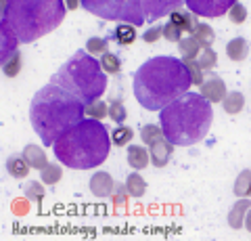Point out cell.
Masks as SVG:
<instances>
[{
	"instance_id": "6da1fadb",
	"label": "cell",
	"mask_w": 251,
	"mask_h": 241,
	"mask_svg": "<svg viewBox=\"0 0 251 241\" xmlns=\"http://www.w3.org/2000/svg\"><path fill=\"white\" fill-rule=\"evenodd\" d=\"M191 74L186 63L176 57H153L134 74V97L149 111H161L166 105L191 88Z\"/></svg>"
},
{
	"instance_id": "7a4b0ae2",
	"label": "cell",
	"mask_w": 251,
	"mask_h": 241,
	"mask_svg": "<svg viewBox=\"0 0 251 241\" xmlns=\"http://www.w3.org/2000/svg\"><path fill=\"white\" fill-rule=\"evenodd\" d=\"M86 115V103L59 84H46L31 99L29 120L44 147H52L54 141Z\"/></svg>"
},
{
	"instance_id": "3957f363",
	"label": "cell",
	"mask_w": 251,
	"mask_h": 241,
	"mask_svg": "<svg viewBox=\"0 0 251 241\" xmlns=\"http://www.w3.org/2000/svg\"><path fill=\"white\" fill-rule=\"evenodd\" d=\"M111 134L100 120H82L54 141L52 151L59 164L74 170H92L105 164L111 149Z\"/></svg>"
},
{
	"instance_id": "277c9868",
	"label": "cell",
	"mask_w": 251,
	"mask_h": 241,
	"mask_svg": "<svg viewBox=\"0 0 251 241\" xmlns=\"http://www.w3.org/2000/svg\"><path fill=\"white\" fill-rule=\"evenodd\" d=\"M214 122L211 103L199 92H184L159 111V124L168 141L178 147L197 145L207 136Z\"/></svg>"
},
{
	"instance_id": "5b68a950",
	"label": "cell",
	"mask_w": 251,
	"mask_h": 241,
	"mask_svg": "<svg viewBox=\"0 0 251 241\" xmlns=\"http://www.w3.org/2000/svg\"><path fill=\"white\" fill-rule=\"evenodd\" d=\"M67 13L65 0H9L2 19L21 42H34L57 29Z\"/></svg>"
},
{
	"instance_id": "8992f818",
	"label": "cell",
	"mask_w": 251,
	"mask_h": 241,
	"mask_svg": "<svg viewBox=\"0 0 251 241\" xmlns=\"http://www.w3.org/2000/svg\"><path fill=\"white\" fill-rule=\"evenodd\" d=\"M50 82L69 90L84 103H90L103 97L107 88V72L88 51H75V55L69 57L67 63H63L50 78Z\"/></svg>"
},
{
	"instance_id": "52a82bcc",
	"label": "cell",
	"mask_w": 251,
	"mask_h": 241,
	"mask_svg": "<svg viewBox=\"0 0 251 241\" xmlns=\"http://www.w3.org/2000/svg\"><path fill=\"white\" fill-rule=\"evenodd\" d=\"M82 6L107 21L134 23L136 27L147 21L143 15V0H82Z\"/></svg>"
},
{
	"instance_id": "ba28073f",
	"label": "cell",
	"mask_w": 251,
	"mask_h": 241,
	"mask_svg": "<svg viewBox=\"0 0 251 241\" xmlns=\"http://www.w3.org/2000/svg\"><path fill=\"white\" fill-rule=\"evenodd\" d=\"M239 0H186L188 11H193L197 17H222L230 11V6Z\"/></svg>"
},
{
	"instance_id": "9c48e42d",
	"label": "cell",
	"mask_w": 251,
	"mask_h": 241,
	"mask_svg": "<svg viewBox=\"0 0 251 241\" xmlns=\"http://www.w3.org/2000/svg\"><path fill=\"white\" fill-rule=\"evenodd\" d=\"M182 4H186V0H143V11L147 21H157L178 11Z\"/></svg>"
},
{
	"instance_id": "30bf717a",
	"label": "cell",
	"mask_w": 251,
	"mask_h": 241,
	"mask_svg": "<svg viewBox=\"0 0 251 241\" xmlns=\"http://www.w3.org/2000/svg\"><path fill=\"white\" fill-rule=\"evenodd\" d=\"M90 191H92V195L94 197H99V199H107V197H111L113 195V191H115V183H113V176L105 172V170H99V172H94L92 178H90Z\"/></svg>"
},
{
	"instance_id": "8fae6325",
	"label": "cell",
	"mask_w": 251,
	"mask_h": 241,
	"mask_svg": "<svg viewBox=\"0 0 251 241\" xmlns=\"http://www.w3.org/2000/svg\"><path fill=\"white\" fill-rule=\"evenodd\" d=\"M199 92L209 101L211 105H214V103H222L224 97L228 95V92H226L224 80H222V78H218V76L205 78V82H203L201 86H199Z\"/></svg>"
},
{
	"instance_id": "7c38bea8",
	"label": "cell",
	"mask_w": 251,
	"mask_h": 241,
	"mask_svg": "<svg viewBox=\"0 0 251 241\" xmlns=\"http://www.w3.org/2000/svg\"><path fill=\"white\" fill-rule=\"evenodd\" d=\"M149 153H151V164L155 168H166L172 153H174V143L168 141V138H161V141L151 145V151Z\"/></svg>"
},
{
	"instance_id": "4fadbf2b",
	"label": "cell",
	"mask_w": 251,
	"mask_h": 241,
	"mask_svg": "<svg viewBox=\"0 0 251 241\" xmlns=\"http://www.w3.org/2000/svg\"><path fill=\"white\" fill-rule=\"evenodd\" d=\"M249 208H251V201L249 197H239L237 199V204H234L230 208V212H228V227L230 229H243V224H245V218H247V212H249Z\"/></svg>"
},
{
	"instance_id": "5bb4252c",
	"label": "cell",
	"mask_w": 251,
	"mask_h": 241,
	"mask_svg": "<svg viewBox=\"0 0 251 241\" xmlns=\"http://www.w3.org/2000/svg\"><path fill=\"white\" fill-rule=\"evenodd\" d=\"M0 36H2V49H0V63H4L9 57H13L15 55V51H19L17 49V44L21 42L19 38H17V34L13 32V29L6 26V23H0Z\"/></svg>"
},
{
	"instance_id": "9a60e30c",
	"label": "cell",
	"mask_w": 251,
	"mask_h": 241,
	"mask_svg": "<svg viewBox=\"0 0 251 241\" xmlns=\"http://www.w3.org/2000/svg\"><path fill=\"white\" fill-rule=\"evenodd\" d=\"M4 168H6V172H9L13 178H27V174H29V170H31V166H29V161L25 160V155H19V153H13V155H9L6 158V164H4Z\"/></svg>"
},
{
	"instance_id": "2e32d148",
	"label": "cell",
	"mask_w": 251,
	"mask_h": 241,
	"mask_svg": "<svg viewBox=\"0 0 251 241\" xmlns=\"http://www.w3.org/2000/svg\"><path fill=\"white\" fill-rule=\"evenodd\" d=\"M126 158H128V166L132 170H145L149 166V160H151V153L143 145H130L126 151Z\"/></svg>"
},
{
	"instance_id": "e0dca14e",
	"label": "cell",
	"mask_w": 251,
	"mask_h": 241,
	"mask_svg": "<svg viewBox=\"0 0 251 241\" xmlns=\"http://www.w3.org/2000/svg\"><path fill=\"white\" fill-rule=\"evenodd\" d=\"M226 55H228L230 61H237V63L239 61H245L247 55H249V42L241 36L232 38V40L226 44Z\"/></svg>"
},
{
	"instance_id": "ac0fdd59",
	"label": "cell",
	"mask_w": 251,
	"mask_h": 241,
	"mask_svg": "<svg viewBox=\"0 0 251 241\" xmlns=\"http://www.w3.org/2000/svg\"><path fill=\"white\" fill-rule=\"evenodd\" d=\"M170 21L172 23H176V26L182 29V32H188V34H193L195 32V27H197V15H195L193 11L191 13H186V11H174L170 15Z\"/></svg>"
},
{
	"instance_id": "d6986e66",
	"label": "cell",
	"mask_w": 251,
	"mask_h": 241,
	"mask_svg": "<svg viewBox=\"0 0 251 241\" xmlns=\"http://www.w3.org/2000/svg\"><path fill=\"white\" fill-rule=\"evenodd\" d=\"M23 155H25V160L29 161V166L36 168V170H42L46 164H49L46 151L42 149V147H38V145H25V149H23Z\"/></svg>"
},
{
	"instance_id": "ffe728a7",
	"label": "cell",
	"mask_w": 251,
	"mask_h": 241,
	"mask_svg": "<svg viewBox=\"0 0 251 241\" xmlns=\"http://www.w3.org/2000/svg\"><path fill=\"white\" fill-rule=\"evenodd\" d=\"M203 46L197 42V38H195L193 34L188 38H182V40L178 42V51H180V57H182V61H188V59H197L199 53H201Z\"/></svg>"
},
{
	"instance_id": "44dd1931",
	"label": "cell",
	"mask_w": 251,
	"mask_h": 241,
	"mask_svg": "<svg viewBox=\"0 0 251 241\" xmlns=\"http://www.w3.org/2000/svg\"><path fill=\"white\" fill-rule=\"evenodd\" d=\"M136 26L134 23H120V26L115 27V32H113V40L117 44H122V46H130L132 42L136 40Z\"/></svg>"
},
{
	"instance_id": "7402d4cb",
	"label": "cell",
	"mask_w": 251,
	"mask_h": 241,
	"mask_svg": "<svg viewBox=\"0 0 251 241\" xmlns=\"http://www.w3.org/2000/svg\"><path fill=\"white\" fill-rule=\"evenodd\" d=\"M222 107H224V113H228V115L241 113L243 107H245V97H243V92H239V90L228 92L222 101Z\"/></svg>"
},
{
	"instance_id": "603a6c76",
	"label": "cell",
	"mask_w": 251,
	"mask_h": 241,
	"mask_svg": "<svg viewBox=\"0 0 251 241\" xmlns=\"http://www.w3.org/2000/svg\"><path fill=\"white\" fill-rule=\"evenodd\" d=\"M145 191H147L145 178L138 174V170H134V172L126 178V193H128L130 197H143Z\"/></svg>"
},
{
	"instance_id": "cb8c5ba5",
	"label": "cell",
	"mask_w": 251,
	"mask_h": 241,
	"mask_svg": "<svg viewBox=\"0 0 251 241\" xmlns=\"http://www.w3.org/2000/svg\"><path fill=\"white\" fill-rule=\"evenodd\" d=\"M232 191H234L237 197H251V170H243V172H239Z\"/></svg>"
},
{
	"instance_id": "d4e9b609",
	"label": "cell",
	"mask_w": 251,
	"mask_h": 241,
	"mask_svg": "<svg viewBox=\"0 0 251 241\" xmlns=\"http://www.w3.org/2000/svg\"><path fill=\"white\" fill-rule=\"evenodd\" d=\"M140 138H143V143L147 147L155 145L157 141H161V138H166V134H163V128L161 124L157 126V124H147V126H143V130H140Z\"/></svg>"
},
{
	"instance_id": "484cf974",
	"label": "cell",
	"mask_w": 251,
	"mask_h": 241,
	"mask_svg": "<svg viewBox=\"0 0 251 241\" xmlns=\"http://www.w3.org/2000/svg\"><path fill=\"white\" fill-rule=\"evenodd\" d=\"M21 67H23V55H21V51H15V55L2 63V74L6 78H17Z\"/></svg>"
},
{
	"instance_id": "4316f807",
	"label": "cell",
	"mask_w": 251,
	"mask_h": 241,
	"mask_svg": "<svg viewBox=\"0 0 251 241\" xmlns=\"http://www.w3.org/2000/svg\"><path fill=\"white\" fill-rule=\"evenodd\" d=\"M195 61L201 65L203 72H211V69L218 65V55H216V51L211 49V46H203L201 53H199V57Z\"/></svg>"
},
{
	"instance_id": "83f0119b",
	"label": "cell",
	"mask_w": 251,
	"mask_h": 241,
	"mask_svg": "<svg viewBox=\"0 0 251 241\" xmlns=\"http://www.w3.org/2000/svg\"><path fill=\"white\" fill-rule=\"evenodd\" d=\"M61 178H63V168L57 166V164H46V166L40 170V181H42L44 185H49V187L57 185Z\"/></svg>"
},
{
	"instance_id": "f1b7e54d",
	"label": "cell",
	"mask_w": 251,
	"mask_h": 241,
	"mask_svg": "<svg viewBox=\"0 0 251 241\" xmlns=\"http://www.w3.org/2000/svg\"><path fill=\"white\" fill-rule=\"evenodd\" d=\"M86 115L92 120H105L109 115V105L100 99H94L90 103H86Z\"/></svg>"
},
{
	"instance_id": "f546056e",
	"label": "cell",
	"mask_w": 251,
	"mask_h": 241,
	"mask_svg": "<svg viewBox=\"0 0 251 241\" xmlns=\"http://www.w3.org/2000/svg\"><path fill=\"white\" fill-rule=\"evenodd\" d=\"M132 138H134V130L130 126H122V124H117V128L111 130V141L115 147H126Z\"/></svg>"
},
{
	"instance_id": "4dcf8cb0",
	"label": "cell",
	"mask_w": 251,
	"mask_h": 241,
	"mask_svg": "<svg viewBox=\"0 0 251 241\" xmlns=\"http://www.w3.org/2000/svg\"><path fill=\"white\" fill-rule=\"evenodd\" d=\"M193 36L197 38V42L201 46H211V44H214V40H216V32L207 26V23H197V27H195Z\"/></svg>"
},
{
	"instance_id": "1f68e13d",
	"label": "cell",
	"mask_w": 251,
	"mask_h": 241,
	"mask_svg": "<svg viewBox=\"0 0 251 241\" xmlns=\"http://www.w3.org/2000/svg\"><path fill=\"white\" fill-rule=\"evenodd\" d=\"M44 183H38V181H29L25 183V187H23V193H25V199H31L36 201L38 206H42L44 201Z\"/></svg>"
},
{
	"instance_id": "d6a6232c",
	"label": "cell",
	"mask_w": 251,
	"mask_h": 241,
	"mask_svg": "<svg viewBox=\"0 0 251 241\" xmlns=\"http://www.w3.org/2000/svg\"><path fill=\"white\" fill-rule=\"evenodd\" d=\"M100 65H103V69L109 74V76H115L122 72V59L115 55V53H105V55H100Z\"/></svg>"
},
{
	"instance_id": "836d02e7",
	"label": "cell",
	"mask_w": 251,
	"mask_h": 241,
	"mask_svg": "<svg viewBox=\"0 0 251 241\" xmlns=\"http://www.w3.org/2000/svg\"><path fill=\"white\" fill-rule=\"evenodd\" d=\"M128 118V111H126V105L122 99H113L109 103V120H113L115 124H124Z\"/></svg>"
},
{
	"instance_id": "e575fe53",
	"label": "cell",
	"mask_w": 251,
	"mask_h": 241,
	"mask_svg": "<svg viewBox=\"0 0 251 241\" xmlns=\"http://www.w3.org/2000/svg\"><path fill=\"white\" fill-rule=\"evenodd\" d=\"M107 46H109V40L107 38H88V42H86V51L90 53V55H94V57H100V55H105L107 53Z\"/></svg>"
},
{
	"instance_id": "d590c367",
	"label": "cell",
	"mask_w": 251,
	"mask_h": 241,
	"mask_svg": "<svg viewBox=\"0 0 251 241\" xmlns=\"http://www.w3.org/2000/svg\"><path fill=\"white\" fill-rule=\"evenodd\" d=\"M186 63V69H188V74H191V80H193V84L195 86H201L203 82H205V72L201 69V65L197 63V61H193V59H188V61H184Z\"/></svg>"
},
{
	"instance_id": "8d00e7d4",
	"label": "cell",
	"mask_w": 251,
	"mask_h": 241,
	"mask_svg": "<svg viewBox=\"0 0 251 241\" xmlns=\"http://www.w3.org/2000/svg\"><path fill=\"white\" fill-rule=\"evenodd\" d=\"M228 19L234 23V26H241V23H245L247 21V9H245V4L234 2L230 6V11H228Z\"/></svg>"
},
{
	"instance_id": "74e56055",
	"label": "cell",
	"mask_w": 251,
	"mask_h": 241,
	"mask_svg": "<svg viewBox=\"0 0 251 241\" xmlns=\"http://www.w3.org/2000/svg\"><path fill=\"white\" fill-rule=\"evenodd\" d=\"M163 38H166L168 42H180L182 40V29H180L176 23L168 21L166 26H163Z\"/></svg>"
},
{
	"instance_id": "f35d334b",
	"label": "cell",
	"mask_w": 251,
	"mask_h": 241,
	"mask_svg": "<svg viewBox=\"0 0 251 241\" xmlns=\"http://www.w3.org/2000/svg\"><path fill=\"white\" fill-rule=\"evenodd\" d=\"M159 38H163V26H153L143 34V42L153 44V42L159 40Z\"/></svg>"
},
{
	"instance_id": "ab89813d",
	"label": "cell",
	"mask_w": 251,
	"mask_h": 241,
	"mask_svg": "<svg viewBox=\"0 0 251 241\" xmlns=\"http://www.w3.org/2000/svg\"><path fill=\"white\" fill-rule=\"evenodd\" d=\"M124 189H126V185H115V191H113V195H111L115 208H122V206L128 204V197L124 195Z\"/></svg>"
},
{
	"instance_id": "60d3db41",
	"label": "cell",
	"mask_w": 251,
	"mask_h": 241,
	"mask_svg": "<svg viewBox=\"0 0 251 241\" xmlns=\"http://www.w3.org/2000/svg\"><path fill=\"white\" fill-rule=\"evenodd\" d=\"M65 4H67V11H75L82 4V0H65Z\"/></svg>"
},
{
	"instance_id": "b9f144b4",
	"label": "cell",
	"mask_w": 251,
	"mask_h": 241,
	"mask_svg": "<svg viewBox=\"0 0 251 241\" xmlns=\"http://www.w3.org/2000/svg\"><path fill=\"white\" fill-rule=\"evenodd\" d=\"M245 229L251 233V208H249V212H247V218H245Z\"/></svg>"
},
{
	"instance_id": "7bdbcfd3",
	"label": "cell",
	"mask_w": 251,
	"mask_h": 241,
	"mask_svg": "<svg viewBox=\"0 0 251 241\" xmlns=\"http://www.w3.org/2000/svg\"><path fill=\"white\" fill-rule=\"evenodd\" d=\"M6 2H9V0H2V6H6Z\"/></svg>"
}]
</instances>
